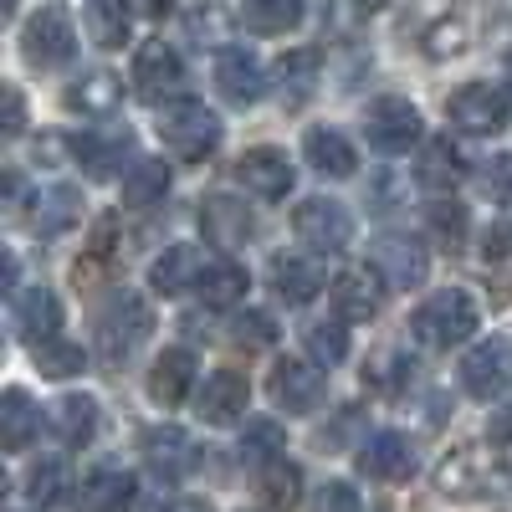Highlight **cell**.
Returning <instances> with one entry per match:
<instances>
[{"label":"cell","mask_w":512,"mask_h":512,"mask_svg":"<svg viewBox=\"0 0 512 512\" xmlns=\"http://www.w3.org/2000/svg\"><path fill=\"white\" fill-rule=\"evenodd\" d=\"M472 333H477V303L461 287H446L436 297H425V303L410 313V338H415L420 349L446 354V349L466 344Z\"/></svg>","instance_id":"obj_1"},{"label":"cell","mask_w":512,"mask_h":512,"mask_svg":"<svg viewBox=\"0 0 512 512\" xmlns=\"http://www.w3.org/2000/svg\"><path fill=\"white\" fill-rule=\"evenodd\" d=\"M436 487L446 497H512V472L487 446H456L436 466Z\"/></svg>","instance_id":"obj_2"},{"label":"cell","mask_w":512,"mask_h":512,"mask_svg":"<svg viewBox=\"0 0 512 512\" xmlns=\"http://www.w3.org/2000/svg\"><path fill=\"white\" fill-rule=\"evenodd\" d=\"M159 139L169 154H180V159H205L210 149L221 144V118L210 113L205 103L195 98H169L159 103Z\"/></svg>","instance_id":"obj_3"},{"label":"cell","mask_w":512,"mask_h":512,"mask_svg":"<svg viewBox=\"0 0 512 512\" xmlns=\"http://www.w3.org/2000/svg\"><path fill=\"white\" fill-rule=\"evenodd\" d=\"M149 328H154L149 303H144L139 292L118 287V292L108 297V308L98 313V349H103V359H108V364H123V359L149 338Z\"/></svg>","instance_id":"obj_4"},{"label":"cell","mask_w":512,"mask_h":512,"mask_svg":"<svg viewBox=\"0 0 512 512\" xmlns=\"http://www.w3.org/2000/svg\"><path fill=\"white\" fill-rule=\"evenodd\" d=\"M507 113H512V98L502 88H492V82H466V88H456L446 98V118L461 128V134H502L507 128Z\"/></svg>","instance_id":"obj_5"},{"label":"cell","mask_w":512,"mask_h":512,"mask_svg":"<svg viewBox=\"0 0 512 512\" xmlns=\"http://www.w3.org/2000/svg\"><path fill=\"white\" fill-rule=\"evenodd\" d=\"M292 231L303 236V246L333 256V251H344L354 241V216H349V205H338L328 195H313L292 210Z\"/></svg>","instance_id":"obj_6"},{"label":"cell","mask_w":512,"mask_h":512,"mask_svg":"<svg viewBox=\"0 0 512 512\" xmlns=\"http://www.w3.org/2000/svg\"><path fill=\"white\" fill-rule=\"evenodd\" d=\"M420 128L425 123H420L415 103H405V98H379L364 113V139L379 154H405L410 144H420Z\"/></svg>","instance_id":"obj_7"},{"label":"cell","mask_w":512,"mask_h":512,"mask_svg":"<svg viewBox=\"0 0 512 512\" xmlns=\"http://www.w3.org/2000/svg\"><path fill=\"white\" fill-rule=\"evenodd\" d=\"M267 395L287 415H308L323 400V369L318 359H277L267 374Z\"/></svg>","instance_id":"obj_8"},{"label":"cell","mask_w":512,"mask_h":512,"mask_svg":"<svg viewBox=\"0 0 512 512\" xmlns=\"http://www.w3.org/2000/svg\"><path fill=\"white\" fill-rule=\"evenodd\" d=\"M180 82H185L180 52L169 47V41H144L139 57H134V93L159 108V103H169V98L180 93Z\"/></svg>","instance_id":"obj_9"},{"label":"cell","mask_w":512,"mask_h":512,"mask_svg":"<svg viewBox=\"0 0 512 512\" xmlns=\"http://www.w3.org/2000/svg\"><path fill=\"white\" fill-rule=\"evenodd\" d=\"M267 272H272V292L282 297L287 308H303V303H313V297L328 287L323 251H313V256H303V251H277Z\"/></svg>","instance_id":"obj_10"},{"label":"cell","mask_w":512,"mask_h":512,"mask_svg":"<svg viewBox=\"0 0 512 512\" xmlns=\"http://www.w3.org/2000/svg\"><path fill=\"white\" fill-rule=\"evenodd\" d=\"M21 52L31 67H67L72 52H77V36H72V21L62 11H36L21 31Z\"/></svg>","instance_id":"obj_11"},{"label":"cell","mask_w":512,"mask_h":512,"mask_svg":"<svg viewBox=\"0 0 512 512\" xmlns=\"http://www.w3.org/2000/svg\"><path fill=\"white\" fill-rule=\"evenodd\" d=\"M374 267L384 272V282H390V287L410 292V287H425V277H431V251H425L415 236L390 231V236L374 241Z\"/></svg>","instance_id":"obj_12"},{"label":"cell","mask_w":512,"mask_h":512,"mask_svg":"<svg viewBox=\"0 0 512 512\" xmlns=\"http://www.w3.org/2000/svg\"><path fill=\"white\" fill-rule=\"evenodd\" d=\"M251 405V384L241 369H216L205 379V390L195 395V415L205 425H216V431H226V425H236Z\"/></svg>","instance_id":"obj_13"},{"label":"cell","mask_w":512,"mask_h":512,"mask_svg":"<svg viewBox=\"0 0 512 512\" xmlns=\"http://www.w3.org/2000/svg\"><path fill=\"white\" fill-rule=\"evenodd\" d=\"M200 231L210 246H221V251H236L256 236V216H251V205L236 200V195H205L200 200Z\"/></svg>","instance_id":"obj_14"},{"label":"cell","mask_w":512,"mask_h":512,"mask_svg":"<svg viewBox=\"0 0 512 512\" xmlns=\"http://www.w3.org/2000/svg\"><path fill=\"white\" fill-rule=\"evenodd\" d=\"M461 384H466V395H477V400L502 395L512 384V344L507 338H487V344H477L472 354H466L461 359Z\"/></svg>","instance_id":"obj_15"},{"label":"cell","mask_w":512,"mask_h":512,"mask_svg":"<svg viewBox=\"0 0 512 512\" xmlns=\"http://www.w3.org/2000/svg\"><path fill=\"white\" fill-rule=\"evenodd\" d=\"M216 88H221V98L236 103V108L262 103V98H267V67H262V57L246 52V47L221 52V62H216Z\"/></svg>","instance_id":"obj_16"},{"label":"cell","mask_w":512,"mask_h":512,"mask_svg":"<svg viewBox=\"0 0 512 512\" xmlns=\"http://www.w3.org/2000/svg\"><path fill=\"white\" fill-rule=\"evenodd\" d=\"M384 272L379 267H349V272H338L328 297H333V308L338 318H349V323H369L379 308H384Z\"/></svg>","instance_id":"obj_17"},{"label":"cell","mask_w":512,"mask_h":512,"mask_svg":"<svg viewBox=\"0 0 512 512\" xmlns=\"http://www.w3.org/2000/svg\"><path fill=\"white\" fill-rule=\"evenodd\" d=\"M236 180L251 190V195H262V200H282L292 190V159L282 149H246L236 159Z\"/></svg>","instance_id":"obj_18"},{"label":"cell","mask_w":512,"mask_h":512,"mask_svg":"<svg viewBox=\"0 0 512 512\" xmlns=\"http://www.w3.org/2000/svg\"><path fill=\"white\" fill-rule=\"evenodd\" d=\"M144 461L159 482H180L195 466V446L180 425H154V431H144Z\"/></svg>","instance_id":"obj_19"},{"label":"cell","mask_w":512,"mask_h":512,"mask_svg":"<svg viewBox=\"0 0 512 512\" xmlns=\"http://www.w3.org/2000/svg\"><path fill=\"white\" fill-rule=\"evenodd\" d=\"M128 149H134V134H128V128H88V134L72 139V154H77L82 169H88V180H108Z\"/></svg>","instance_id":"obj_20"},{"label":"cell","mask_w":512,"mask_h":512,"mask_svg":"<svg viewBox=\"0 0 512 512\" xmlns=\"http://www.w3.org/2000/svg\"><path fill=\"white\" fill-rule=\"evenodd\" d=\"M410 466H415V451H410V441L395 436V431H374V436L359 446V472H364V477L400 482V477H410Z\"/></svg>","instance_id":"obj_21"},{"label":"cell","mask_w":512,"mask_h":512,"mask_svg":"<svg viewBox=\"0 0 512 512\" xmlns=\"http://www.w3.org/2000/svg\"><path fill=\"white\" fill-rule=\"evenodd\" d=\"M190 384H195V354H190V349H164V354L154 359V369H149V395H154V405H164V410L185 405Z\"/></svg>","instance_id":"obj_22"},{"label":"cell","mask_w":512,"mask_h":512,"mask_svg":"<svg viewBox=\"0 0 512 512\" xmlns=\"http://www.w3.org/2000/svg\"><path fill=\"white\" fill-rule=\"evenodd\" d=\"M466 175H472V164H466V154L451 139H425V149L415 159V180L425 190H456Z\"/></svg>","instance_id":"obj_23"},{"label":"cell","mask_w":512,"mask_h":512,"mask_svg":"<svg viewBox=\"0 0 512 512\" xmlns=\"http://www.w3.org/2000/svg\"><path fill=\"white\" fill-rule=\"evenodd\" d=\"M251 277L241 262H231V256H216V262H205L200 277H195V297L205 308H236L241 297H246Z\"/></svg>","instance_id":"obj_24"},{"label":"cell","mask_w":512,"mask_h":512,"mask_svg":"<svg viewBox=\"0 0 512 512\" xmlns=\"http://www.w3.org/2000/svg\"><path fill=\"white\" fill-rule=\"evenodd\" d=\"M134 507H139V477L128 472H98L77 492V512H134Z\"/></svg>","instance_id":"obj_25"},{"label":"cell","mask_w":512,"mask_h":512,"mask_svg":"<svg viewBox=\"0 0 512 512\" xmlns=\"http://www.w3.org/2000/svg\"><path fill=\"white\" fill-rule=\"evenodd\" d=\"M16 333L26 338V344H41V338H52L57 328H62V308H57V297H52V287H26V292H16Z\"/></svg>","instance_id":"obj_26"},{"label":"cell","mask_w":512,"mask_h":512,"mask_svg":"<svg viewBox=\"0 0 512 512\" xmlns=\"http://www.w3.org/2000/svg\"><path fill=\"white\" fill-rule=\"evenodd\" d=\"M123 103V82L113 72H82L72 88H67V108L82 118H113V108Z\"/></svg>","instance_id":"obj_27"},{"label":"cell","mask_w":512,"mask_h":512,"mask_svg":"<svg viewBox=\"0 0 512 512\" xmlns=\"http://www.w3.org/2000/svg\"><path fill=\"white\" fill-rule=\"evenodd\" d=\"M303 154H308V164L318 169V175H328V180H349L354 169H359L354 144L344 134H333V128H313V134L303 139Z\"/></svg>","instance_id":"obj_28"},{"label":"cell","mask_w":512,"mask_h":512,"mask_svg":"<svg viewBox=\"0 0 512 512\" xmlns=\"http://www.w3.org/2000/svg\"><path fill=\"white\" fill-rule=\"evenodd\" d=\"M31 231L36 236H57V231H67L77 216H82V195L72 190V185H52V190H36L31 195Z\"/></svg>","instance_id":"obj_29"},{"label":"cell","mask_w":512,"mask_h":512,"mask_svg":"<svg viewBox=\"0 0 512 512\" xmlns=\"http://www.w3.org/2000/svg\"><path fill=\"white\" fill-rule=\"evenodd\" d=\"M52 431L62 436V446H88L98 436V400L88 395H62L52 405Z\"/></svg>","instance_id":"obj_30"},{"label":"cell","mask_w":512,"mask_h":512,"mask_svg":"<svg viewBox=\"0 0 512 512\" xmlns=\"http://www.w3.org/2000/svg\"><path fill=\"white\" fill-rule=\"evenodd\" d=\"M169 195V164L164 159H134L123 175V205L128 210H149Z\"/></svg>","instance_id":"obj_31"},{"label":"cell","mask_w":512,"mask_h":512,"mask_svg":"<svg viewBox=\"0 0 512 512\" xmlns=\"http://www.w3.org/2000/svg\"><path fill=\"white\" fill-rule=\"evenodd\" d=\"M118 221L113 216H103L98 221V231H93V241H88V251L77 256V267H72V277H77V287H93L98 277H108L113 272V262H118Z\"/></svg>","instance_id":"obj_32"},{"label":"cell","mask_w":512,"mask_h":512,"mask_svg":"<svg viewBox=\"0 0 512 512\" xmlns=\"http://www.w3.org/2000/svg\"><path fill=\"white\" fill-rule=\"evenodd\" d=\"M303 21V0H241V26L256 36H282Z\"/></svg>","instance_id":"obj_33"},{"label":"cell","mask_w":512,"mask_h":512,"mask_svg":"<svg viewBox=\"0 0 512 512\" xmlns=\"http://www.w3.org/2000/svg\"><path fill=\"white\" fill-rule=\"evenodd\" d=\"M195 277H200V262H195L190 246H164V256L149 267V287L159 297H175V292L195 287Z\"/></svg>","instance_id":"obj_34"},{"label":"cell","mask_w":512,"mask_h":512,"mask_svg":"<svg viewBox=\"0 0 512 512\" xmlns=\"http://www.w3.org/2000/svg\"><path fill=\"white\" fill-rule=\"evenodd\" d=\"M31 436H36L31 395L26 390H6V400H0V446H6V451H26Z\"/></svg>","instance_id":"obj_35"},{"label":"cell","mask_w":512,"mask_h":512,"mask_svg":"<svg viewBox=\"0 0 512 512\" xmlns=\"http://www.w3.org/2000/svg\"><path fill=\"white\" fill-rule=\"evenodd\" d=\"M88 36L93 47L118 52L128 41V0H88Z\"/></svg>","instance_id":"obj_36"},{"label":"cell","mask_w":512,"mask_h":512,"mask_svg":"<svg viewBox=\"0 0 512 512\" xmlns=\"http://www.w3.org/2000/svg\"><path fill=\"white\" fill-rule=\"evenodd\" d=\"M262 497H267V507L292 512L297 502H303V472H297L287 456L267 461V466H262Z\"/></svg>","instance_id":"obj_37"},{"label":"cell","mask_w":512,"mask_h":512,"mask_svg":"<svg viewBox=\"0 0 512 512\" xmlns=\"http://www.w3.org/2000/svg\"><path fill=\"white\" fill-rule=\"evenodd\" d=\"M318 72H323V57H318L313 47H303V52H287V57L277 62V77H282V93H287V103H303V98L313 93Z\"/></svg>","instance_id":"obj_38"},{"label":"cell","mask_w":512,"mask_h":512,"mask_svg":"<svg viewBox=\"0 0 512 512\" xmlns=\"http://www.w3.org/2000/svg\"><path fill=\"white\" fill-rule=\"evenodd\" d=\"M344 323H349V318H333V323L318 318V323L303 328V344H308V354H313L323 369H333L338 359L349 354V328H344Z\"/></svg>","instance_id":"obj_39"},{"label":"cell","mask_w":512,"mask_h":512,"mask_svg":"<svg viewBox=\"0 0 512 512\" xmlns=\"http://www.w3.org/2000/svg\"><path fill=\"white\" fill-rule=\"evenodd\" d=\"M36 349V369L41 374H52V379H67V374H82V364H88V354H82L77 344H67V338H41V344H31Z\"/></svg>","instance_id":"obj_40"},{"label":"cell","mask_w":512,"mask_h":512,"mask_svg":"<svg viewBox=\"0 0 512 512\" xmlns=\"http://www.w3.org/2000/svg\"><path fill=\"white\" fill-rule=\"evenodd\" d=\"M282 451H287V436H282V425H277V420H256V425H246L241 456H246L251 466H267V461H277Z\"/></svg>","instance_id":"obj_41"},{"label":"cell","mask_w":512,"mask_h":512,"mask_svg":"<svg viewBox=\"0 0 512 512\" xmlns=\"http://www.w3.org/2000/svg\"><path fill=\"white\" fill-rule=\"evenodd\" d=\"M26 497L36 507H57L67 497V466L62 461H36L26 472Z\"/></svg>","instance_id":"obj_42"},{"label":"cell","mask_w":512,"mask_h":512,"mask_svg":"<svg viewBox=\"0 0 512 512\" xmlns=\"http://www.w3.org/2000/svg\"><path fill=\"white\" fill-rule=\"evenodd\" d=\"M231 344H241V349H267V344H277V323H272L267 313H236V318H231Z\"/></svg>","instance_id":"obj_43"},{"label":"cell","mask_w":512,"mask_h":512,"mask_svg":"<svg viewBox=\"0 0 512 512\" xmlns=\"http://www.w3.org/2000/svg\"><path fill=\"white\" fill-rule=\"evenodd\" d=\"M410 359L405 354H379L369 369H364V379L374 384V390H405V384H410Z\"/></svg>","instance_id":"obj_44"},{"label":"cell","mask_w":512,"mask_h":512,"mask_svg":"<svg viewBox=\"0 0 512 512\" xmlns=\"http://www.w3.org/2000/svg\"><path fill=\"white\" fill-rule=\"evenodd\" d=\"M482 190H487L497 205H512V154L487 159V169H482Z\"/></svg>","instance_id":"obj_45"},{"label":"cell","mask_w":512,"mask_h":512,"mask_svg":"<svg viewBox=\"0 0 512 512\" xmlns=\"http://www.w3.org/2000/svg\"><path fill=\"white\" fill-rule=\"evenodd\" d=\"M431 226H436V236H446L451 246L466 236V205H456V200H436L431 205Z\"/></svg>","instance_id":"obj_46"},{"label":"cell","mask_w":512,"mask_h":512,"mask_svg":"<svg viewBox=\"0 0 512 512\" xmlns=\"http://www.w3.org/2000/svg\"><path fill=\"white\" fill-rule=\"evenodd\" d=\"M487 262H507L512 256V221H492L487 231H482V246H477Z\"/></svg>","instance_id":"obj_47"},{"label":"cell","mask_w":512,"mask_h":512,"mask_svg":"<svg viewBox=\"0 0 512 512\" xmlns=\"http://www.w3.org/2000/svg\"><path fill=\"white\" fill-rule=\"evenodd\" d=\"M318 512H359V492L349 482H328L318 492Z\"/></svg>","instance_id":"obj_48"},{"label":"cell","mask_w":512,"mask_h":512,"mask_svg":"<svg viewBox=\"0 0 512 512\" xmlns=\"http://www.w3.org/2000/svg\"><path fill=\"white\" fill-rule=\"evenodd\" d=\"M21 128H26V108H21V93L6 88V139H21Z\"/></svg>","instance_id":"obj_49"},{"label":"cell","mask_w":512,"mask_h":512,"mask_svg":"<svg viewBox=\"0 0 512 512\" xmlns=\"http://www.w3.org/2000/svg\"><path fill=\"white\" fill-rule=\"evenodd\" d=\"M487 436H492V446H507V441H512V405L492 415V425H487Z\"/></svg>","instance_id":"obj_50"},{"label":"cell","mask_w":512,"mask_h":512,"mask_svg":"<svg viewBox=\"0 0 512 512\" xmlns=\"http://www.w3.org/2000/svg\"><path fill=\"white\" fill-rule=\"evenodd\" d=\"M134 11L149 16V21H164L169 11H175V0H134Z\"/></svg>","instance_id":"obj_51"},{"label":"cell","mask_w":512,"mask_h":512,"mask_svg":"<svg viewBox=\"0 0 512 512\" xmlns=\"http://www.w3.org/2000/svg\"><path fill=\"white\" fill-rule=\"evenodd\" d=\"M164 512H216L210 502H195V497H180V502H169Z\"/></svg>","instance_id":"obj_52"},{"label":"cell","mask_w":512,"mask_h":512,"mask_svg":"<svg viewBox=\"0 0 512 512\" xmlns=\"http://www.w3.org/2000/svg\"><path fill=\"white\" fill-rule=\"evenodd\" d=\"M6 200H11V205L21 200V175H16V169H11V175H6Z\"/></svg>","instance_id":"obj_53"},{"label":"cell","mask_w":512,"mask_h":512,"mask_svg":"<svg viewBox=\"0 0 512 512\" xmlns=\"http://www.w3.org/2000/svg\"><path fill=\"white\" fill-rule=\"evenodd\" d=\"M354 6H359V11H384L390 0H354Z\"/></svg>","instance_id":"obj_54"},{"label":"cell","mask_w":512,"mask_h":512,"mask_svg":"<svg viewBox=\"0 0 512 512\" xmlns=\"http://www.w3.org/2000/svg\"><path fill=\"white\" fill-rule=\"evenodd\" d=\"M16 6H21V0H0V11H6V16H16Z\"/></svg>","instance_id":"obj_55"}]
</instances>
